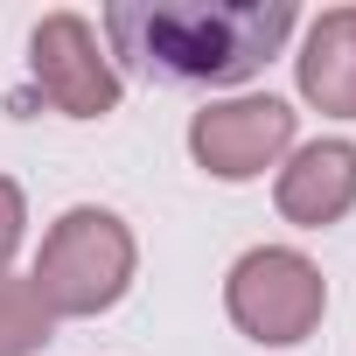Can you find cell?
<instances>
[{
    "label": "cell",
    "mask_w": 356,
    "mask_h": 356,
    "mask_svg": "<svg viewBox=\"0 0 356 356\" xmlns=\"http://www.w3.org/2000/svg\"><path fill=\"white\" fill-rule=\"evenodd\" d=\"M293 35L286 0H119L105 8V42L168 84H245Z\"/></svg>",
    "instance_id": "1"
},
{
    "label": "cell",
    "mask_w": 356,
    "mask_h": 356,
    "mask_svg": "<svg viewBox=\"0 0 356 356\" xmlns=\"http://www.w3.org/2000/svg\"><path fill=\"white\" fill-rule=\"evenodd\" d=\"M133 266H140V245H133L126 217H112L98 203H77L42 231L29 286L42 293V307L56 321H84V314H105V307L126 300Z\"/></svg>",
    "instance_id": "2"
},
{
    "label": "cell",
    "mask_w": 356,
    "mask_h": 356,
    "mask_svg": "<svg viewBox=\"0 0 356 356\" xmlns=\"http://www.w3.org/2000/svg\"><path fill=\"white\" fill-rule=\"evenodd\" d=\"M224 307L238 321V335L266 342V349H293L321 328L328 314V280L307 252L293 245H252L231 280H224Z\"/></svg>",
    "instance_id": "3"
},
{
    "label": "cell",
    "mask_w": 356,
    "mask_h": 356,
    "mask_svg": "<svg viewBox=\"0 0 356 356\" xmlns=\"http://www.w3.org/2000/svg\"><path fill=\"white\" fill-rule=\"evenodd\" d=\"M293 126L300 112L273 91H245V98H217L189 119V154L217 182H259L266 168H280L293 154Z\"/></svg>",
    "instance_id": "4"
},
{
    "label": "cell",
    "mask_w": 356,
    "mask_h": 356,
    "mask_svg": "<svg viewBox=\"0 0 356 356\" xmlns=\"http://www.w3.org/2000/svg\"><path fill=\"white\" fill-rule=\"evenodd\" d=\"M29 77L63 119H105L119 112V63L105 56L98 29L84 15H42L29 35Z\"/></svg>",
    "instance_id": "5"
},
{
    "label": "cell",
    "mask_w": 356,
    "mask_h": 356,
    "mask_svg": "<svg viewBox=\"0 0 356 356\" xmlns=\"http://www.w3.org/2000/svg\"><path fill=\"white\" fill-rule=\"evenodd\" d=\"M273 203L300 231H328L356 210V140H307L280 161Z\"/></svg>",
    "instance_id": "6"
},
{
    "label": "cell",
    "mask_w": 356,
    "mask_h": 356,
    "mask_svg": "<svg viewBox=\"0 0 356 356\" xmlns=\"http://www.w3.org/2000/svg\"><path fill=\"white\" fill-rule=\"evenodd\" d=\"M300 98L328 119H356V8H328L307 22L300 56H293Z\"/></svg>",
    "instance_id": "7"
},
{
    "label": "cell",
    "mask_w": 356,
    "mask_h": 356,
    "mask_svg": "<svg viewBox=\"0 0 356 356\" xmlns=\"http://www.w3.org/2000/svg\"><path fill=\"white\" fill-rule=\"evenodd\" d=\"M49 335H56V314L42 307V293L15 273H0V356H35L49 349Z\"/></svg>",
    "instance_id": "8"
},
{
    "label": "cell",
    "mask_w": 356,
    "mask_h": 356,
    "mask_svg": "<svg viewBox=\"0 0 356 356\" xmlns=\"http://www.w3.org/2000/svg\"><path fill=\"white\" fill-rule=\"evenodd\" d=\"M22 238H29V196H22V182H15V175H0V273L15 266Z\"/></svg>",
    "instance_id": "9"
}]
</instances>
